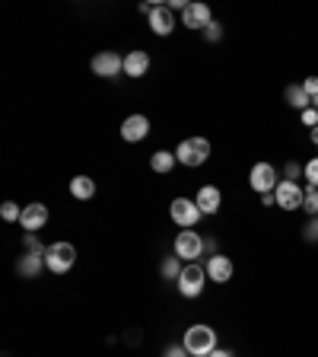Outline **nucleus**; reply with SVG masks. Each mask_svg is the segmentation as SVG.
<instances>
[{
    "instance_id": "23",
    "label": "nucleus",
    "mask_w": 318,
    "mask_h": 357,
    "mask_svg": "<svg viewBox=\"0 0 318 357\" xmlns=\"http://www.w3.org/2000/svg\"><path fill=\"white\" fill-rule=\"evenodd\" d=\"M38 259H45V255H32V259H26L23 265H19V271H23V274H35V268H38Z\"/></svg>"
},
{
    "instance_id": "14",
    "label": "nucleus",
    "mask_w": 318,
    "mask_h": 357,
    "mask_svg": "<svg viewBox=\"0 0 318 357\" xmlns=\"http://www.w3.org/2000/svg\"><path fill=\"white\" fill-rule=\"evenodd\" d=\"M150 29L156 35H169L175 29V19H172V7H153L150 13Z\"/></svg>"
},
{
    "instance_id": "19",
    "label": "nucleus",
    "mask_w": 318,
    "mask_h": 357,
    "mask_svg": "<svg viewBox=\"0 0 318 357\" xmlns=\"http://www.w3.org/2000/svg\"><path fill=\"white\" fill-rule=\"evenodd\" d=\"M287 102H290L293 109H299V112L312 109V99H309V93H306L303 86H290V90H287Z\"/></svg>"
},
{
    "instance_id": "7",
    "label": "nucleus",
    "mask_w": 318,
    "mask_h": 357,
    "mask_svg": "<svg viewBox=\"0 0 318 357\" xmlns=\"http://www.w3.org/2000/svg\"><path fill=\"white\" fill-rule=\"evenodd\" d=\"M204 252V239L194 233V230H182L178 239H175V255L185 262H197V255Z\"/></svg>"
},
{
    "instance_id": "17",
    "label": "nucleus",
    "mask_w": 318,
    "mask_h": 357,
    "mask_svg": "<svg viewBox=\"0 0 318 357\" xmlns=\"http://www.w3.org/2000/svg\"><path fill=\"white\" fill-rule=\"evenodd\" d=\"M70 195L86 201V198L96 195V182H92L90 175H76V179H70Z\"/></svg>"
},
{
    "instance_id": "18",
    "label": "nucleus",
    "mask_w": 318,
    "mask_h": 357,
    "mask_svg": "<svg viewBox=\"0 0 318 357\" xmlns=\"http://www.w3.org/2000/svg\"><path fill=\"white\" fill-rule=\"evenodd\" d=\"M175 163H178V157H175L172 150H156L153 153V160H150V166H153V173H172Z\"/></svg>"
},
{
    "instance_id": "15",
    "label": "nucleus",
    "mask_w": 318,
    "mask_h": 357,
    "mask_svg": "<svg viewBox=\"0 0 318 357\" xmlns=\"http://www.w3.org/2000/svg\"><path fill=\"white\" fill-rule=\"evenodd\" d=\"M197 207H201V214H217L220 211V205H223V195H220V189H213V185H204V189L197 191Z\"/></svg>"
},
{
    "instance_id": "8",
    "label": "nucleus",
    "mask_w": 318,
    "mask_h": 357,
    "mask_svg": "<svg viewBox=\"0 0 318 357\" xmlns=\"http://www.w3.org/2000/svg\"><path fill=\"white\" fill-rule=\"evenodd\" d=\"M249 182H251V189L261 191V195H267V191H274L277 185H281L277 182V169H274L271 163H255V166H251Z\"/></svg>"
},
{
    "instance_id": "25",
    "label": "nucleus",
    "mask_w": 318,
    "mask_h": 357,
    "mask_svg": "<svg viewBox=\"0 0 318 357\" xmlns=\"http://www.w3.org/2000/svg\"><path fill=\"white\" fill-rule=\"evenodd\" d=\"M303 125L318 128V109H306V112H303Z\"/></svg>"
},
{
    "instance_id": "2",
    "label": "nucleus",
    "mask_w": 318,
    "mask_h": 357,
    "mask_svg": "<svg viewBox=\"0 0 318 357\" xmlns=\"http://www.w3.org/2000/svg\"><path fill=\"white\" fill-rule=\"evenodd\" d=\"M175 157H178V163L182 166H204L207 157H210V141L207 137H188V141H182L178 144V150H175Z\"/></svg>"
},
{
    "instance_id": "28",
    "label": "nucleus",
    "mask_w": 318,
    "mask_h": 357,
    "mask_svg": "<svg viewBox=\"0 0 318 357\" xmlns=\"http://www.w3.org/2000/svg\"><path fill=\"white\" fill-rule=\"evenodd\" d=\"M185 354H188V351H185V344H182V348H169L166 351V357H185Z\"/></svg>"
},
{
    "instance_id": "24",
    "label": "nucleus",
    "mask_w": 318,
    "mask_h": 357,
    "mask_svg": "<svg viewBox=\"0 0 318 357\" xmlns=\"http://www.w3.org/2000/svg\"><path fill=\"white\" fill-rule=\"evenodd\" d=\"M162 274H166V278H178V274H182V268H178V262H175V259H169L166 265H162Z\"/></svg>"
},
{
    "instance_id": "4",
    "label": "nucleus",
    "mask_w": 318,
    "mask_h": 357,
    "mask_svg": "<svg viewBox=\"0 0 318 357\" xmlns=\"http://www.w3.org/2000/svg\"><path fill=\"white\" fill-rule=\"evenodd\" d=\"M274 198H277V205H281L283 211H299L306 201V189H299V182H293V179H283V182L274 189Z\"/></svg>"
},
{
    "instance_id": "20",
    "label": "nucleus",
    "mask_w": 318,
    "mask_h": 357,
    "mask_svg": "<svg viewBox=\"0 0 318 357\" xmlns=\"http://www.w3.org/2000/svg\"><path fill=\"white\" fill-rule=\"evenodd\" d=\"M0 217H3V221H19V217H23V211L16 207V201H3V207H0Z\"/></svg>"
},
{
    "instance_id": "6",
    "label": "nucleus",
    "mask_w": 318,
    "mask_h": 357,
    "mask_svg": "<svg viewBox=\"0 0 318 357\" xmlns=\"http://www.w3.org/2000/svg\"><path fill=\"white\" fill-rule=\"evenodd\" d=\"M169 214H172V221L185 230H191L197 221H201V207H197V201H191V198H175Z\"/></svg>"
},
{
    "instance_id": "32",
    "label": "nucleus",
    "mask_w": 318,
    "mask_h": 357,
    "mask_svg": "<svg viewBox=\"0 0 318 357\" xmlns=\"http://www.w3.org/2000/svg\"><path fill=\"white\" fill-rule=\"evenodd\" d=\"M312 109H318V96H312Z\"/></svg>"
},
{
    "instance_id": "21",
    "label": "nucleus",
    "mask_w": 318,
    "mask_h": 357,
    "mask_svg": "<svg viewBox=\"0 0 318 357\" xmlns=\"http://www.w3.org/2000/svg\"><path fill=\"white\" fill-rule=\"evenodd\" d=\"M303 173H306V179H309V185H312V189H318V157H315V160H309V163H306V169H303Z\"/></svg>"
},
{
    "instance_id": "26",
    "label": "nucleus",
    "mask_w": 318,
    "mask_h": 357,
    "mask_svg": "<svg viewBox=\"0 0 318 357\" xmlns=\"http://www.w3.org/2000/svg\"><path fill=\"white\" fill-rule=\"evenodd\" d=\"M303 90L309 93V99L312 96H318V77H306V84H303Z\"/></svg>"
},
{
    "instance_id": "11",
    "label": "nucleus",
    "mask_w": 318,
    "mask_h": 357,
    "mask_svg": "<svg viewBox=\"0 0 318 357\" xmlns=\"http://www.w3.org/2000/svg\"><path fill=\"white\" fill-rule=\"evenodd\" d=\"M48 223V207L38 205V201H32V205L23 207V217H19V227L29 230V233H35V230H42Z\"/></svg>"
},
{
    "instance_id": "27",
    "label": "nucleus",
    "mask_w": 318,
    "mask_h": 357,
    "mask_svg": "<svg viewBox=\"0 0 318 357\" xmlns=\"http://www.w3.org/2000/svg\"><path fill=\"white\" fill-rule=\"evenodd\" d=\"M204 32H207V38H210V42H217V38H220V23H210Z\"/></svg>"
},
{
    "instance_id": "9",
    "label": "nucleus",
    "mask_w": 318,
    "mask_h": 357,
    "mask_svg": "<svg viewBox=\"0 0 318 357\" xmlns=\"http://www.w3.org/2000/svg\"><path fill=\"white\" fill-rule=\"evenodd\" d=\"M90 68L96 77H118L124 70V58H118L115 51H99Z\"/></svg>"
},
{
    "instance_id": "31",
    "label": "nucleus",
    "mask_w": 318,
    "mask_h": 357,
    "mask_svg": "<svg viewBox=\"0 0 318 357\" xmlns=\"http://www.w3.org/2000/svg\"><path fill=\"white\" fill-rule=\"evenodd\" d=\"M312 144H318V128H312Z\"/></svg>"
},
{
    "instance_id": "29",
    "label": "nucleus",
    "mask_w": 318,
    "mask_h": 357,
    "mask_svg": "<svg viewBox=\"0 0 318 357\" xmlns=\"http://www.w3.org/2000/svg\"><path fill=\"white\" fill-rule=\"evenodd\" d=\"M306 236H309V239H312V236H318V221L309 223V233H306Z\"/></svg>"
},
{
    "instance_id": "5",
    "label": "nucleus",
    "mask_w": 318,
    "mask_h": 357,
    "mask_svg": "<svg viewBox=\"0 0 318 357\" xmlns=\"http://www.w3.org/2000/svg\"><path fill=\"white\" fill-rule=\"evenodd\" d=\"M204 281H207V268L191 262V265H185L182 274H178V290H182L185 296H197L204 290Z\"/></svg>"
},
{
    "instance_id": "12",
    "label": "nucleus",
    "mask_w": 318,
    "mask_h": 357,
    "mask_svg": "<svg viewBox=\"0 0 318 357\" xmlns=\"http://www.w3.org/2000/svg\"><path fill=\"white\" fill-rule=\"evenodd\" d=\"M182 23L188 26V29H207V26L213 23L210 19V7L207 3H188L182 13Z\"/></svg>"
},
{
    "instance_id": "30",
    "label": "nucleus",
    "mask_w": 318,
    "mask_h": 357,
    "mask_svg": "<svg viewBox=\"0 0 318 357\" xmlns=\"http://www.w3.org/2000/svg\"><path fill=\"white\" fill-rule=\"evenodd\" d=\"M207 357H233V354H229V351H220V348H217V351H210Z\"/></svg>"
},
{
    "instance_id": "3",
    "label": "nucleus",
    "mask_w": 318,
    "mask_h": 357,
    "mask_svg": "<svg viewBox=\"0 0 318 357\" xmlns=\"http://www.w3.org/2000/svg\"><path fill=\"white\" fill-rule=\"evenodd\" d=\"M74 262H76V249L70 243H54L45 249V265H48V271H54V274L70 271Z\"/></svg>"
},
{
    "instance_id": "22",
    "label": "nucleus",
    "mask_w": 318,
    "mask_h": 357,
    "mask_svg": "<svg viewBox=\"0 0 318 357\" xmlns=\"http://www.w3.org/2000/svg\"><path fill=\"white\" fill-rule=\"evenodd\" d=\"M303 207L309 214H318V189H306V201H303Z\"/></svg>"
},
{
    "instance_id": "16",
    "label": "nucleus",
    "mask_w": 318,
    "mask_h": 357,
    "mask_svg": "<svg viewBox=\"0 0 318 357\" xmlns=\"http://www.w3.org/2000/svg\"><path fill=\"white\" fill-rule=\"evenodd\" d=\"M150 70V54L147 51H131L124 58V74L128 77H144Z\"/></svg>"
},
{
    "instance_id": "13",
    "label": "nucleus",
    "mask_w": 318,
    "mask_h": 357,
    "mask_svg": "<svg viewBox=\"0 0 318 357\" xmlns=\"http://www.w3.org/2000/svg\"><path fill=\"white\" fill-rule=\"evenodd\" d=\"M207 278L217 284H226L229 278H233V262H229L226 255H210V262H207Z\"/></svg>"
},
{
    "instance_id": "1",
    "label": "nucleus",
    "mask_w": 318,
    "mask_h": 357,
    "mask_svg": "<svg viewBox=\"0 0 318 357\" xmlns=\"http://www.w3.org/2000/svg\"><path fill=\"white\" fill-rule=\"evenodd\" d=\"M185 351L191 357H207L210 351H217V332L210 326H191L185 332Z\"/></svg>"
},
{
    "instance_id": "10",
    "label": "nucleus",
    "mask_w": 318,
    "mask_h": 357,
    "mask_svg": "<svg viewBox=\"0 0 318 357\" xmlns=\"http://www.w3.org/2000/svg\"><path fill=\"white\" fill-rule=\"evenodd\" d=\"M147 134H150V118H147V115H131V118H124L122 137L128 141V144H137V141H144Z\"/></svg>"
}]
</instances>
